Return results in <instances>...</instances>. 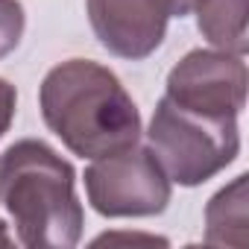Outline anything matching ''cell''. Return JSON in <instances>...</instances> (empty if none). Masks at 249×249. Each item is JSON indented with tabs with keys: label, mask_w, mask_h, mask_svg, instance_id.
<instances>
[{
	"label": "cell",
	"mask_w": 249,
	"mask_h": 249,
	"mask_svg": "<svg viewBox=\"0 0 249 249\" xmlns=\"http://www.w3.org/2000/svg\"><path fill=\"white\" fill-rule=\"evenodd\" d=\"M47 129L82 159L114 156L141 141V111L123 82L100 62L68 59L38 88Z\"/></svg>",
	"instance_id": "6da1fadb"
},
{
	"label": "cell",
	"mask_w": 249,
	"mask_h": 249,
	"mask_svg": "<svg viewBox=\"0 0 249 249\" xmlns=\"http://www.w3.org/2000/svg\"><path fill=\"white\" fill-rule=\"evenodd\" d=\"M0 205L30 249H71L82 237L85 214L76 196V173L38 138L15 141L0 153Z\"/></svg>",
	"instance_id": "7a4b0ae2"
},
{
	"label": "cell",
	"mask_w": 249,
	"mask_h": 249,
	"mask_svg": "<svg viewBox=\"0 0 249 249\" xmlns=\"http://www.w3.org/2000/svg\"><path fill=\"white\" fill-rule=\"evenodd\" d=\"M147 147L170 182L196 188L237 159V117L194 111L161 97L147 129Z\"/></svg>",
	"instance_id": "3957f363"
},
{
	"label": "cell",
	"mask_w": 249,
	"mask_h": 249,
	"mask_svg": "<svg viewBox=\"0 0 249 249\" xmlns=\"http://www.w3.org/2000/svg\"><path fill=\"white\" fill-rule=\"evenodd\" d=\"M85 194L103 217H156L170 202V179L150 147H126L94 159L85 170Z\"/></svg>",
	"instance_id": "277c9868"
},
{
	"label": "cell",
	"mask_w": 249,
	"mask_h": 249,
	"mask_svg": "<svg viewBox=\"0 0 249 249\" xmlns=\"http://www.w3.org/2000/svg\"><path fill=\"white\" fill-rule=\"evenodd\" d=\"M167 100L205 111L237 117L246 106V62L226 50H191L167 73Z\"/></svg>",
	"instance_id": "5b68a950"
},
{
	"label": "cell",
	"mask_w": 249,
	"mask_h": 249,
	"mask_svg": "<svg viewBox=\"0 0 249 249\" xmlns=\"http://www.w3.org/2000/svg\"><path fill=\"white\" fill-rule=\"evenodd\" d=\"M85 6L97 41L129 62L153 56L173 18L170 0H85Z\"/></svg>",
	"instance_id": "8992f818"
},
{
	"label": "cell",
	"mask_w": 249,
	"mask_h": 249,
	"mask_svg": "<svg viewBox=\"0 0 249 249\" xmlns=\"http://www.w3.org/2000/svg\"><path fill=\"white\" fill-rule=\"evenodd\" d=\"M246 185L249 176H234L226 188H220L205 205V243L214 246H243L246 243Z\"/></svg>",
	"instance_id": "52a82bcc"
},
{
	"label": "cell",
	"mask_w": 249,
	"mask_h": 249,
	"mask_svg": "<svg viewBox=\"0 0 249 249\" xmlns=\"http://www.w3.org/2000/svg\"><path fill=\"white\" fill-rule=\"evenodd\" d=\"M194 12H196V27L211 47L234 53V56H246L249 0H202Z\"/></svg>",
	"instance_id": "ba28073f"
},
{
	"label": "cell",
	"mask_w": 249,
	"mask_h": 249,
	"mask_svg": "<svg viewBox=\"0 0 249 249\" xmlns=\"http://www.w3.org/2000/svg\"><path fill=\"white\" fill-rule=\"evenodd\" d=\"M27 15L21 0H0V59H6L24 38Z\"/></svg>",
	"instance_id": "9c48e42d"
},
{
	"label": "cell",
	"mask_w": 249,
	"mask_h": 249,
	"mask_svg": "<svg viewBox=\"0 0 249 249\" xmlns=\"http://www.w3.org/2000/svg\"><path fill=\"white\" fill-rule=\"evenodd\" d=\"M15 108H18V91L12 82H6L0 76V138H3L15 120Z\"/></svg>",
	"instance_id": "30bf717a"
},
{
	"label": "cell",
	"mask_w": 249,
	"mask_h": 249,
	"mask_svg": "<svg viewBox=\"0 0 249 249\" xmlns=\"http://www.w3.org/2000/svg\"><path fill=\"white\" fill-rule=\"evenodd\" d=\"M202 3V0H170L173 6V18H185V15H194V9Z\"/></svg>",
	"instance_id": "8fae6325"
},
{
	"label": "cell",
	"mask_w": 249,
	"mask_h": 249,
	"mask_svg": "<svg viewBox=\"0 0 249 249\" xmlns=\"http://www.w3.org/2000/svg\"><path fill=\"white\" fill-rule=\"evenodd\" d=\"M12 243V237H9V231H6V223L0 220V246H9Z\"/></svg>",
	"instance_id": "7c38bea8"
}]
</instances>
